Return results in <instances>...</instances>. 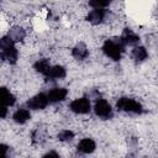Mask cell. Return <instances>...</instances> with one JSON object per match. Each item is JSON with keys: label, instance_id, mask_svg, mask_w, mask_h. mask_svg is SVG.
Here are the masks:
<instances>
[{"label": "cell", "instance_id": "obj_1", "mask_svg": "<svg viewBox=\"0 0 158 158\" xmlns=\"http://www.w3.org/2000/svg\"><path fill=\"white\" fill-rule=\"evenodd\" d=\"M125 47L126 46L122 43L120 37H112V38H107L102 43L101 51L110 59H112L115 62H118L122 58V54L125 52Z\"/></svg>", "mask_w": 158, "mask_h": 158}, {"label": "cell", "instance_id": "obj_2", "mask_svg": "<svg viewBox=\"0 0 158 158\" xmlns=\"http://www.w3.org/2000/svg\"><path fill=\"white\" fill-rule=\"evenodd\" d=\"M116 109L118 111L127 112V114H135V115L143 114V106H142V104L139 101H137L136 99L127 98V96H121L116 101Z\"/></svg>", "mask_w": 158, "mask_h": 158}, {"label": "cell", "instance_id": "obj_3", "mask_svg": "<svg viewBox=\"0 0 158 158\" xmlns=\"http://www.w3.org/2000/svg\"><path fill=\"white\" fill-rule=\"evenodd\" d=\"M93 110H94L95 115L99 118H102V120H110L114 116L112 106L110 105V102L106 99H102V98L95 100L94 106H93Z\"/></svg>", "mask_w": 158, "mask_h": 158}, {"label": "cell", "instance_id": "obj_4", "mask_svg": "<svg viewBox=\"0 0 158 158\" xmlns=\"http://www.w3.org/2000/svg\"><path fill=\"white\" fill-rule=\"evenodd\" d=\"M69 110L74 114L78 115H85L89 114L91 110V102L89 100L88 96H81V98H77L73 101H70L69 104Z\"/></svg>", "mask_w": 158, "mask_h": 158}, {"label": "cell", "instance_id": "obj_5", "mask_svg": "<svg viewBox=\"0 0 158 158\" xmlns=\"http://www.w3.org/2000/svg\"><path fill=\"white\" fill-rule=\"evenodd\" d=\"M48 104H49V100H48L47 94L38 93V94L33 95L32 98H30L27 100L26 106L30 110H43V109H46L48 106Z\"/></svg>", "mask_w": 158, "mask_h": 158}, {"label": "cell", "instance_id": "obj_6", "mask_svg": "<svg viewBox=\"0 0 158 158\" xmlns=\"http://www.w3.org/2000/svg\"><path fill=\"white\" fill-rule=\"evenodd\" d=\"M107 15H109V10H106V9H93L91 11L88 12L85 19L89 23L96 26V25L102 23L105 21V19L107 17Z\"/></svg>", "mask_w": 158, "mask_h": 158}, {"label": "cell", "instance_id": "obj_7", "mask_svg": "<svg viewBox=\"0 0 158 158\" xmlns=\"http://www.w3.org/2000/svg\"><path fill=\"white\" fill-rule=\"evenodd\" d=\"M120 38H121V41H122V43L125 46H135V47L139 43V40H141L139 36L132 28H130V27L123 28Z\"/></svg>", "mask_w": 158, "mask_h": 158}, {"label": "cell", "instance_id": "obj_8", "mask_svg": "<svg viewBox=\"0 0 158 158\" xmlns=\"http://www.w3.org/2000/svg\"><path fill=\"white\" fill-rule=\"evenodd\" d=\"M47 96H48L49 104L62 102L68 96V89H65V88H53L47 93Z\"/></svg>", "mask_w": 158, "mask_h": 158}, {"label": "cell", "instance_id": "obj_9", "mask_svg": "<svg viewBox=\"0 0 158 158\" xmlns=\"http://www.w3.org/2000/svg\"><path fill=\"white\" fill-rule=\"evenodd\" d=\"M96 149V143L93 138H81L77 144V151L81 154H90Z\"/></svg>", "mask_w": 158, "mask_h": 158}, {"label": "cell", "instance_id": "obj_10", "mask_svg": "<svg viewBox=\"0 0 158 158\" xmlns=\"http://www.w3.org/2000/svg\"><path fill=\"white\" fill-rule=\"evenodd\" d=\"M72 57L75 60H84V59H86L89 57V49H88L86 44L84 42L77 43L72 48Z\"/></svg>", "mask_w": 158, "mask_h": 158}, {"label": "cell", "instance_id": "obj_11", "mask_svg": "<svg viewBox=\"0 0 158 158\" xmlns=\"http://www.w3.org/2000/svg\"><path fill=\"white\" fill-rule=\"evenodd\" d=\"M65 75H67V69L60 64H56L49 67L44 77L47 79H63L65 78Z\"/></svg>", "mask_w": 158, "mask_h": 158}, {"label": "cell", "instance_id": "obj_12", "mask_svg": "<svg viewBox=\"0 0 158 158\" xmlns=\"http://www.w3.org/2000/svg\"><path fill=\"white\" fill-rule=\"evenodd\" d=\"M0 57L4 62H7L9 64H15L19 59V51L16 47H11L9 49H5V51H1L0 53Z\"/></svg>", "mask_w": 158, "mask_h": 158}, {"label": "cell", "instance_id": "obj_13", "mask_svg": "<svg viewBox=\"0 0 158 158\" xmlns=\"http://www.w3.org/2000/svg\"><path fill=\"white\" fill-rule=\"evenodd\" d=\"M131 58L136 62V63H141L144 62L148 58V51L146 49V47L143 46H136L132 48L131 51Z\"/></svg>", "mask_w": 158, "mask_h": 158}, {"label": "cell", "instance_id": "obj_14", "mask_svg": "<svg viewBox=\"0 0 158 158\" xmlns=\"http://www.w3.org/2000/svg\"><path fill=\"white\" fill-rule=\"evenodd\" d=\"M30 118H31V112H30L28 109L21 107V109H17V110L12 114V120H14L16 123H19V125L26 123Z\"/></svg>", "mask_w": 158, "mask_h": 158}, {"label": "cell", "instance_id": "obj_15", "mask_svg": "<svg viewBox=\"0 0 158 158\" xmlns=\"http://www.w3.org/2000/svg\"><path fill=\"white\" fill-rule=\"evenodd\" d=\"M7 36H9L15 43H17V42L23 41V38L26 37V31H25L23 27H21V26H12V27L9 30V32H7Z\"/></svg>", "mask_w": 158, "mask_h": 158}, {"label": "cell", "instance_id": "obj_16", "mask_svg": "<svg viewBox=\"0 0 158 158\" xmlns=\"http://www.w3.org/2000/svg\"><path fill=\"white\" fill-rule=\"evenodd\" d=\"M1 101H2V106L10 107L14 106L16 102V96L5 86L1 88Z\"/></svg>", "mask_w": 158, "mask_h": 158}, {"label": "cell", "instance_id": "obj_17", "mask_svg": "<svg viewBox=\"0 0 158 158\" xmlns=\"http://www.w3.org/2000/svg\"><path fill=\"white\" fill-rule=\"evenodd\" d=\"M49 67H51V63H49L48 58H41V59H38L33 63V69L36 72H38L40 74H42V75H46Z\"/></svg>", "mask_w": 158, "mask_h": 158}, {"label": "cell", "instance_id": "obj_18", "mask_svg": "<svg viewBox=\"0 0 158 158\" xmlns=\"http://www.w3.org/2000/svg\"><path fill=\"white\" fill-rule=\"evenodd\" d=\"M31 138H32V143H35V144H41V143H43L44 141H46V131L43 130V128H36L33 132H32V136H31Z\"/></svg>", "mask_w": 158, "mask_h": 158}, {"label": "cell", "instance_id": "obj_19", "mask_svg": "<svg viewBox=\"0 0 158 158\" xmlns=\"http://www.w3.org/2000/svg\"><path fill=\"white\" fill-rule=\"evenodd\" d=\"M74 137H75V133L72 130H62L57 135V138L60 142H70L74 139Z\"/></svg>", "mask_w": 158, "mask_h": 158}, {"label": "cell", "instance_id": "obj_20", "mask_svg": "<svg viewBox=\"0 0 158 158\" xmlns=\"http://www.w3.org/2000/svg\"><path fill=\"white\" fill-rule=\"evenodd\" d=\"M89 6L93 9H106L110 6V1H101V0H91L89 1Z\"/></svg>", "mask_w": 158, "mask_h": 158}, {"label": "cell", "instance_id": "obj_21", "mask_svg": "<svg viewBox=\"0 0 158 158\" xmlns=\"http://www.w3.org/2000/svg\"><path fill=\"white\" fill-rule=\"evenodd\" d=\"M0 147H1V158H10L9 157V151H11L10 147L4 144V143H1Z\"/></svg>", "mask_w": 158, "mask_h": 158}, {"label": "cell", "instance_id": "obj_22", "mask_svg": "<svg viewBox=\"0 0 158 158\" xmlns=\"http://www.w3.org/2000/svg\"><path fill=\"white\" fill-rule=\"evenodd\" d=\"M42 158H62L56 151H49V152H47L44 156H42Z\"/></svg>", "mask_w": 158, "mask_h": 158}, {"label": "cell", "instance_id": "obj_23", "mask_svg": "<svg viewBox=\"0 0 158 158\" xmlns=\"http://www.w3.org/2000/svg\"><path fill=\"white\" fill-rule=\"evenodd\" d=\"M6 114H7V107L6 106H2L1 107V118H5L6 117Z\"/></svg>", "mask_w": 158, "mask_h": 158}, {"label": "cell", "instance_id": "obj_24", "mask_svg": "<svg viewBox=\"0 0 158 158\" xmlns=\"http://www.w3.org/2000/svg\"><path fill=\"white\" fill-rule=\"evenodd\" d=\"M127 158H128V157H127Z\"/></svg>", "mask_w": 158, "mask_h": 158}]
</instances>
